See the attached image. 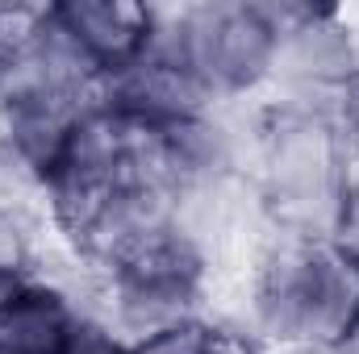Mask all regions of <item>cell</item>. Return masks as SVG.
<instances>
[{
  "instance_id": "6da1fadb",
  "label": "cell",
  "mask_w": 359,
  "mask_h": 354,
  "mask_svg": "<svg viewBox=\"0 0 359 354\" xmlns=\"http://www.w3.org/2000/svg\"><path fill=\"white\" fill-rule=\"evenodd\" d=\"M359 309V267L330 238L276 234L247 275L213 300V313L247 330L264 351H339Z\"/></svg>"
},
{
  "instance_id": "7a4b0ae2",
  "label": "cell",
  "mask_w": 359,
  "mask_h": 354,
  "mask_svg": "<svg viewBox=\"0 0 359 354\" xmlns=\"http://www.w3.org/2000/svg\"><path fill=\"white\" fill-rule=\"evenodd\" d=\"M359 159L343 117L284 100L251 104V187L276 234L330 238Z\"/></svg>"
},
{
  "instance_id": "3957f363",
  "label": "cell",
  "mask_w": 359,
  "mask_h": 354,
  "mask_svg": "<svg viewBox=\"0 0 359 354\" xmlns=\"http://www.w3.org/2000/svg\"><path fill=\"white\" fill-rule=\"evenodd\" d=\"M147 50L176 59L213 96V104H255L276 84L280 21L276 4L201 0L151 4Z\"/></svg>"
},
{
  "instance_id": "277c9868",
  "label": "cell",
  "mask_w": 359,
  "mask_h": 354,
  "mask_svg": "<svg viewBox=\"0 0 359 354\" xmlns=\"http://www.w3.org/2000/svg\"><path fill=\"white\" fill-rule=\"evenodd\" d=\"M280 55L271 100L343 117L359 88V25L351 8L276 4Z\"/></svg>"
},
{
  "instance_id": "5b68a950",
  "label": "cell",
  "mask_w": 359,
  "mask_h": 354,
  "mask_svg": "<svg viewBox=\"0 0 359 354\" xmlns=\"http://www.w3.org/2000/svg\"><path fill=\"white\" fill-rule=\"evenodd\" d=\"M213 296H217V288L205 275V267L176 238H168L126 263L100 271L96 313L126 342H138L176 321L213 313Z\"/></svg>"
},
{
  "instance_id": "8992f818",
  "label": "cell",
  "mask_w": 359,
  "mask_h": 354,
  "mask_svg": "<svg viewBox=\"0 0 359 354\" xmlns=\"http://www.w3.org/2000/svg\"><path fill=\"white\" fill-rule=\"evenodd\" d=\"M172 238L205 267V275L213 279V288L222 296L226 288H234L247 275V267L264 250V242L271 238V221L251 179L238 176L176 192Z\"/></svg>"
},
{
  "instance_id": "52a82bcc",
  "label": "cell",
  "mask_w": 359,
  "mask_h": 354,
  "mask_svg": "<svg viewBox=\"0 0 359 354\" xmlns=\"http://www.w3.org/2000/svg\"><path fill=\"white\" fill-rule=\"evenodd\" d=\"M138 171L172 192L251 171V104H209L147 138Z\"/></svg>"
},
{
  "instance_id": "ba28073f",
  "label": "cell",
  "mask_w": 359,
  "mask_h": 354,
  "mask_svg": "<svg viewBox=\"0 0 359 354\" xmlns=\"http://www.w3.org/2000/svg\"><path fill=\"white\" fill-rule=\"evenodd\" d=\"M96 100L142 134H159L213 104V96L196 84L188 67H180L176 59H163L155 50H142L134 63L104 76L96 88Z\"/></svg>"
},
{
  "instance_id": "9c48e42d",
  "label": "cell",
  "mask_w": 359,
  "mask_h": 354,
  "mask_svg": "<svg viewBox=\"0 0 359 354\" xmlns=\"http://www.w3.org/2000/svg\"><path fill=\"white\" fill-rule=\"evenodd\" d=\"M55 17L100 80L121 71L126 63H134L151 42V4L63 0V4H55Z\"/></svg>"
},
{
  "instance_id": "30bf717a",
  "label": "cell",
  "mask_w": 359,
  "mask_h": 354,
  "mask_svg": "<svg viewBox=\"0 0 359 354\" xmlns=\"http://www.w3.org/2000/svg\"><path fill=\"white\" fill-rule=\"evenodd\" d=\"M80 321L84 313L59 279L17 283L0 304V354H63Z\"/></svg>"
},
{
  "instance_id": "8fae6325",
  "label": "cell",
  "mask_w": 359,
  "mask_h": 354,
  "mask_svg": "<svg viewBox=\"0 0 359 354\" xmlns=\"http://www.w3.org/2000/svg\"><path fill=\"white\" fill-rule=\"evenodd\" d=\"M59 246L63 242L55 238L46 213L0 204V279L4 283H29L46 275Z\"/></svg>"
},
{
  "instance_id": "7c38bea8",
  "label": "cell",
  "mask_w": 359,
  "mask_h": 354,
  "mask_svg": "<svg viewBox=\"0 0 359 354\" xmlns=\"http://www.w3.org/2000/svg\"><path fill=\"white\" fill-rule=\"evenodd\" d=\"M238 334V325L222 313H201L176 321L159 334H147L138 342H130V354H226L230 338Z\"/></svg>"
},
{
  "instance_id": "4fadbf2b",
  "label": "cell",
  "mask_w": 359,
  "mask_h": 354,
  "mask_svg": "<svg viewBox=\"0 0 359 354\" xmlns=\"http://www.w3.org/2000/svg\"><path fill=\"white\" fill-rule=\"evenodd\" d=\"M330 242H334V250L347 263L359 267V167H355V176H351V183H347V196H343L339 213H334Z\"/></svg>"
},
{
  "instance_id": "5bb4252c",
  "label": "cell",
  "mask_w": 359,
  "mask_h": 354,
  "mask_svg": "<svg viewBox=\"0 0 359 354\" xmlns=\"http://www.w3.org/2000/svg\"><path fill=\"white\" fill-rule=\"evenodd\" d=\"M63 354H130V342H126L113 325H104V321H96V317H84V321L76 325V334L67 338Z\"/></svg>"
},
{
  "instance_id": "9a60e30c",
  "label": "cell",
  "mask_w": 359,
  "mask_h": 354,
  "mask_svg": "<svg viewBox=\"0 0 359 354\" xmlns=\"http://www.w3.org/2000/svg\"><path fill=\"white\" fill-rule=\"evenodd\" d=\"M334 354H359V309H355V317H351V325H347V334H343V342H339Z\"/></svg>"
},
{
  "instance_id": "2e32d148",
  "label": "cell",
  "mask_w": 359,
  "mask_h": 354,
  "mask_svg": "<svg viewBox=\"0 0 359 354\" xmlns=\"http://www.w3.org/2000/svg\"><path fill=\"white\" fill-rule=\"evenodd\" d=\"M264 354H330V351H264Z\"/></svg>"
},
{
  "instance_id": "e0dca14e",
  "label": "cell",
  "mask_w": 359,
  "mask_h": 354,
  "mask_svg": "<svg viewBox=\"0 0 359 354\" xmlns=\"http://www.w3.org/2000/svg\"><path fill=\"white\" fill-rule=\"evenodd\" d=\"M13 288H17V283H4V279H0V304H4V296H8Z\"/></svg>"
}]
</instances>
